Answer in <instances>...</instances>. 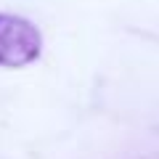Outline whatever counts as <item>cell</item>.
<instances>
[{
    "label": "cell",
    "mask_w": 159,
    "mask_h": 159,
    "mask_svg": "<svg viewBox=\"0 0 159 159\" xmlns=\"http://www.w3.org/2000/svg\"><path fill=\"white\" fill-rule=\"evenodd\" d=\"M40 48H43V37L32 21L0 13V66H27L40 56Z\"/></svg>",
    "instance_id": "1"
}]
</instances>
